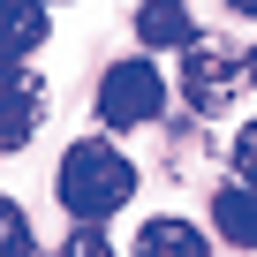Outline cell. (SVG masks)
<instances>
[{
	"instance_id": "1",
	"label": "cell",
	"mask_w": 257,
	"mask_h": 257,
	"mask_svg": "<svg viewBox=\"0 0 257 257\" xmlns=\"http://www.w3.org/2000/svg\"><path fill=\"white\" fill-rule=\"evenodd\" d=\"M61 204L68 219H113L128 197H137V159H128L113 137H76L61 152Z\"/></svg>"
},
{
	"instance_id": "2",
	"label": "cell",
	"mask_w": 257,
	"mask_h": 257,
	"mask_svg": "<svg viewBox=\"0 0 257 257\" xmlns=\"http://www.w3.org/2000/svg\"><path fill=\"white\" fill-rule=\"evenodd\" d=\"M242 91H249L242 53L197 31V38L182 46V98H189V113H197V121H219V113H234V98H242Z\"/></svg>"
},
{
	"instance_id": "3",
	"label": "cell",
	"mask_w": 257,
	"mask_h": 257,
	"mask_svg": "<svg viewBox=\"0 0 257 257\" xmlns=\"http://www.w3.org/2000/svg\"><path fill=\"white\" fill-rule=\"evenodd\" d=\"M167 113V76L152 61H113L98 76V121L106 128H152Z\"/></svg>"
},
{
	"instance_id": "4",
	"label": "cell",
	"mask_w": 257,
	"mask_h": 257,
	"mask_svg": "<svg viewBox=\"0 0 257 257\" xmlns=\"http://www.w3.org/2000/svg\"><path fill=\"white\" fill-rule=\"evenodd\" d=\"M46 106H53V91L31 61H0V152H23L46 128Z\"/></svg>"
},
{
	"instance_id": "5",
	"label": "cell",
	"mask_w": 257,
	"mask_h": 257,
	"mask_svg": "<svg viewBox=\"0 0 257 257\" xmlns=\"http://www.w3.org/2000/svg\"><path fill=\"white\" fill-rule=\"evenodd\" d=\"M212 227H219V242L257 249V189L249 182H219L212 189Z\"/></svg>"
},
{
	"instance_id": "6",
	"label": "cell",
	"mask_w": 257,
	"mask_h": 257,
	"mask_svg": "<svg viewBox=\"0 0 257 257\" xmlns=\"http://www.w3.org/2000/svg\"><path fill=\"white\" fill-rule=\"evenodd\" d=\"M46 0H0V61H31L46 46Z\"/></svg>"
},
{
	"instance_id": "7",
	"label": "cell",
	"mask_w": 257,
	"mask_h": 257,
	"mask_svg": "<svg viewBox=\"0 0 257 257\" xmlns=\"http://www.w3.org/2000/svg\"><path fill=\"white\" fill-rule=\"evenodd\" d=\"M137 38H144L152 53H182V46L197 38V16L182 8V0H144V8H137Z\"/></svg>"
},
{
	"instance_id": "8",
	"label": "cell",
	"mask_w": 257,
	"mask_h": 257,
	"mask_svg": "<svg viewBox=\"0 0 257 257\" xmlns=\"http://www.w3.org/2000/svg\"><path fill=\"white\" fill-rule=\"evenodd\" d=\"M128 257H212V242H204L189 219L159 212V219H144V227H137V249H128Z\"/></svg>"
},
{
	"instance_id": "9",
	"label": "cell",
	"mask_w": 257,
	"mask_h": 257,
	"mask_svg": "<svg viewBox=\"0 0 257 257\" xmlns=\"http://www.w3.org/2000/svg\"><path fill=\"white\" fill-rule=\"evenodd\" d=\"M0 257H38V234H31V212L16 197H0Z\"/></svg>"
},
{
	"instance_id": "10",
	"label": "cell",
	"mask_w": 257,
	"mask_h": 257,
	"mask_svg": "<svg viewBox=\"0 0 257 257\" xmlns=\"http://www.w3.org/2000/svg\"><path fill=\"white\" fill-rule=\"evenodd\" d=\"M234 182H249V189H257V121H242V128H234Z\"/></svg>"
},
{
	"instance_id": "11",
	"label": "cell",
	"mask_w": 257,
	"mask_h": 257,
	"mask_svg": "<svg viewBox=\"0 0 257 257\" xmlns=\"http://www.w3.org/2000/svg\"><path fill=\"white\" fill-rule=\"evenodd\" d=\"M61 257H113V242L98 234V219H76V234H68V249Z\"/></svg>"
},
{
	"instance_id": "12",
	"label": "cell",
	"mask_w": 257,
	"mask_h": 257,
	"mask_svg": "<svg viewBox=\"0 0 257 257\" xmlns=\"http://www.w3.org/2000/svg\"><path fill=\"white\" fill-rule=\"evenodd\" d=\"M242 68H249V91H257V46H249V53H242Z\"/></svg>"
},
{
	"instance_id": "13",
	"label": "cell",
	"mask_w": 257,
	"mask_h": 257,
	"mask_svg": "<svg viewBox=\"0 0 257 257\" xmlns=\"http://www.w3.org/2000/svg\"><path fill=\"white\" fill-rule=\"evenodd\" d=\"M227 8H234V16H257V0H227Z\"/></svg>"
}]
</instances>
